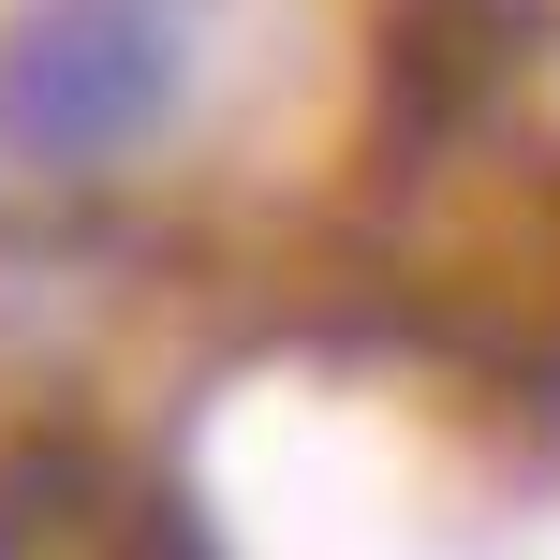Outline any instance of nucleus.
Returning a JSON list of instances; mask_svg holds the SVG:
<instances>
[{
    "mask_svg": "<svg viewBox=\"0 0 560 560\" xmlns=\"http://www.w3.org/2000/svg\"><path fill=\"white\" fill-rule=\"evenodd\" d=\"M177 89H192L177 0H15L0 15V177L89 192L133 148H163Z\"/></svg>",
    "mask_w": 560,
    "mask_h": 560,
    "instance_id": "1",
    "label": "nucleus"
},
{
    "mask_svg": "<svg viewBox=\"0 0 560 560\" xmlns=\"http://www.w3.org/2000/svg\"><path fill=\"white\" fill-rule=\"evenodd\" d=\"M0 560H207V532L104 428H30L0 443Z\"/></svg>",
    "mask_w": 560,
    "mask_h": 560,
    "instance_id": "2",
    "label": "nucleus"
},
{
    "mask_svg": "<svg viewBox=\"0 0 560 560\" xmlns=\"http://www.w3.org/2000/svg\"><path fill=\"white\" fill-rule=\"evenodd\" d=\"M502 59H516V0H398L384 15V118H398V148L472 133Z\"/></svg>",
    "mask_w": 560,
    "mask_h": 560,
    "instance_id": "3",
    "label": "nucleus"
}]
</instances>
